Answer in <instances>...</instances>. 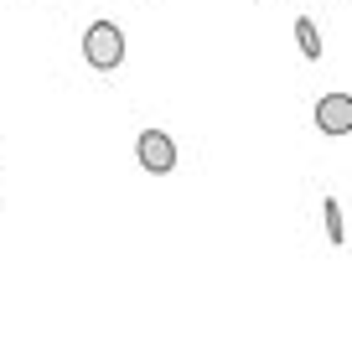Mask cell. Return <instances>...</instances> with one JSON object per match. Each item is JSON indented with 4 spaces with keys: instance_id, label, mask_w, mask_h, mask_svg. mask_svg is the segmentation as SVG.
I'll return each instance as SVG.
<instances>
[{
    "instance_id": "1",
    "label": "cell",
    "mask_w": 352,
    "mask_h": 352,
    "mask_svg": "<svg viewBox=\"0 0 352 352\" xmlns=\"http://www.w3.org/2000/svg\"><path fill=\"white\" fill-rule=\"evenodd\" d=\"M83 63L94 67V73H114V67L124 63V32L120 21H94L83 32Z\"/></svg>"
},
{
    "instance_id": "2",
    "label": "cell",
    "mask_w": 352,
    "mask_h": 352,
    "mask_svg": "<svg viewBox=\"0 0 352 352\" xmlns=\"http://www.w3.org/2000/svg\"><path fill=\"white\" fill-rule=\"evenodd\" d=\"M135 161H140L151 176H171L176 171V140L166 130H140V140H135Z\"/></svg>"
},
{
    "instance_id": "3",
    "label": "cell",
    "mask_w": 352,
    "mask_h": 352,
    "mask_svg": "<svg viewBox=\"0 0 352 352\" xmlns=\"http://www.w3.org/2000/svg\"><path fill=\"white\" fill-rule=\"evenodd\" d=\"M311 120H316V130L331 135V140L352 135V94H321L316 109H311Z\"/></svg>"
},
{
    "instance_id": "4",
    "label": "cell",
    "mask_w": 352,
    "mask_h": 352,
    "mask_svg": "<svg viewBox=\"0 0 352 352\" xmlns=\"http://www.w3.org/2000/svg\"><path fill=\"white\" fill-rule=\"evenodd\" d=\"M321 228H327V243L342 249L347 243V218H342V202L337 197H321Z\"/></svg>"
},
{
    "instance_id": "5",
    "label": "cell",
    "mask_w": 352,
    "mask_h": 352,
    "mask_svg": "<svg viewBox=\"0 0 352 352\" xmlns=\"http://www.w3.org/2000/svg\"><path fill=\"white\" fill-rule=\"evenodd\" d=\"M296 42H300V52H306V63H321V32H316L311 16H296Z\"/></svg>"
}]
</instances>
